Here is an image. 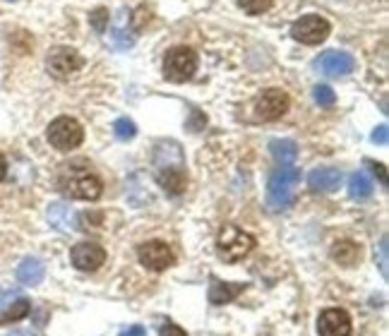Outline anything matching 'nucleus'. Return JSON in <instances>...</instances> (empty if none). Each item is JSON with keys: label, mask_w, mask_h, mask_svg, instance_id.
Segmentation results:
<instances>
[{"label": "nucleus", "mask_w": 389, "mask_h": 336, "mask_svg": "<svg viewBox=\"0 0 389 336\" xmlns=\"http://www.w3.org/2000/svg\"><path fill=\"white\" fill-rule=\"evenodd\" d=\"M58 190L70 200H98L103 183L94 171L82 164H65L58 173Z\"/></svg>", "instance_id": "obj_1"}, {"label": "nucleus", "mask_w": 389, "mask_h": 336, "mask_svg": "<svg viewBox=\"0 0 389 336\" xmlns=\"http://www.w3.org/2000/svg\"><path fill=\"white\" fill-rule=\"evenodd\" d=\"M300 183V171L293 166H283L272 173L269 183H267V200H269L272 209H286L295 202L293 188Z\"/></svg>", "instance_id": "obj_2"}, {"label": "nucleus", "mask_w": 389, "mask_h": 336, "mask_svg": "<svg viewBox=\"0 0 389 336\" xmlns=\"http://www.w3.org/2000/svg\"><path fill=\"white\" fill-rule=\"evenodd\" d=\"M255 247V235L238 226H224L217 238V252L224 262H238L245 254H250Z\"/></svg>", "instance_id": "obj_3"}, {"label": "nucleus", "mask_w": 389, "mask_h": 336, "mask_svg": "<svg viewBox=\"0 0 389 336\" xmlns=\"http://www.w3.org/2000/svg\"><path fill=\"white\" fill-rule=\"evenodd\" d=\"M197 53L188 46H176L171 49L164 58V77L168 82H188L190 77L197 72Z\"/></svg>", "instance_id": "obj_4"}, {"label": "nucleus", "mask_w": 389, "mask_h": 336, "mask_svg": "<svg viewBox=\"0 0 389 336\" xmlns=\"http://www.w3.org/2000/svg\"><path fill=\"white\" fill-rule=\"evenodd\" d=\"M46 137H49V142L53 144L56 149H60V152H70V149H77L79 144H82L84 130L75 118L63 115V118H56L53 123L49 125Z\"/></svg>", "instance_id": "obj_5"}, {"label": "nucleus", "mask_w": 389, "mask_h": 336, "mask_svg": "<svg viewBox=\"0 0 389 336\" xmlns=\"http://www.w3.org/2000/svg\"><path fill=\"white\" fill-rule=\"evenodd\" d=\"M329 32H332V27H329V22L320 15H305V17H300L298 22H293V27H291V37L305 46L322 44L324 39L329 37Z\"/></svg>", "instance_id": "obj_6"}, {"label": "nucleus", "mask_w": 389, "mask_h": 336, "mask_svg": "<svg viewBox=\"0 0 389 336\" xmlns=\"http://www.w3.org/2000/svg\"><path fill=\"white\" fill-rule=\"evenodd\" d=\"M288 106H291V101H288L286 91L267 89L264 94L257 98V103H255V115H257L260 120L272 123V120H279L281 115H286Z\"/></svg>", "instance_id": "obj_7"}, {"label": "nucleus", "mask_w": 389, "mask_h": 336, "mask_svg": "<svg viewBox=\"0 0 389 336\" xmlns=\"http://www.w3.org/2000/svg\"><path fill=\"white\" fill-rule=\"evenodd\" d=\"M137 257L149 271H164L173 264V259H176L173 257V250L164 240H149V243H144V245H139Z\"/></svg>", "instance_id": "obj_8"}, {"label": "nucleus", "mask_w": 389, "mask_h": 336, "mask_svg": "<svg viewBox=\"0 0 389 336\" xmlns=\"http://www.w3.org/2000/svg\"><path fill=\"white\" fill-rule=\"evenodd\" d=\"M49 72L53 75L56 79H68L72 72H77L82 67V58H79L77 51L72 49H53L49 53Z\"/></svg>", "instance_id": "obj_9"}, {"label": "nucleus", "mask_w": 389, "mask_h": 336, "mask_svg": "<svg viewBox=\"0 0 389 336\" xmlns=\"http://www.w3.org/2000/svg\"><path fill=\"white\" fill-rule=\"evenodd\" d=\"M70 259L79 271H96L106 262V250L96 243H77L70 252Z\"/></svg>", "instance_id": "obj_10"}, {"label": "nucleus", "mask_w": 389, "mask_h": 336, "mask_svg": "<svg viewBox=\"0 0 389 336\" xmlns=\"http://www.w3.org/2000/svg\"><path fill=\"white\" fill-rule=\"evenodd\" d=\"M317 334L320 336H351V317L346 310L329 308L317 320Z\"/></svg>", "instance_id": "obj_11"}, {"label": "nucleus", "mask_w": 389, "mask_h": 336, "mask_svg": "<svg viewBox=\"0 0 389 336\" xmlns=\"http://www.w3.org/2000/svg\"><path fill=\"white\" fill-rule=\"evenodd\" d=\"M317 67L327 77H346V75L356 70V60H353L351 53H344V51H327V53L320 56Z\"/></svg>", "instance_id": "obj_12"}, {"label": "nucleus", "mask_w": 389, "mask_h": 336, "mask_svg": "<svg viewBox=\"0 0 389 336\" xmlns=\"http://www.w3.org/2000/svg\"><path fill=\"white\" fill-rule=\"evenodd\" d=\"M183 152L176 142H159L154 152V168L166 171V168H183Z\"/></svg>", "instance_id": "obj_13"}, {"label": "nucleus", "mask_w": 389, "mask_h": 336, "mask_svg": "<svg viewBox=\"0 0 389 336\" xmlns=\"http://www.w3.org/2000/svg\"><path fill=\"white\" fill-rule=\"evenodd\" d=\"M307 185L315 193H334L341 185V171L339 168H315L307 176Z\"/></svg>", "instance_id": "obj_14"}, {"label": "nucleus", "mask_w": 389, "mask_h": 336, "mask_svg": "<svg viewBox=\"0 0 389 336\" xmlns=\"http://www.w3.org/2000/svg\"><path fill=\"white\" fill-rule=\"evenodd\" d=\"M44 276H46V269L42 259L37 257L22 259L20 266H17V279H20V283H25V286H39L44 281Z\"/></svg>", "instance_id": "obj_15"}, {"label": "nucleus", "mask_w": 389, "mask_h": 336, "mask_svg": "<svg viewBox=\"0 0 389 336\" xmlns=\"http://www.w3.org/2000/svg\"><path fill=\"white\" fill-rule=\"evenodd\" d=\"M243 283H224L212 279V286H209V303L214 305H226L236 298L238 293H243Z\"/></svg>", "instance_id": "obj_16"}, {"label": "nucleus", "mask_w": 389, "mask_h": 336, "mask_svg": "<svg viewBox=\"0 0 389 336\" xmlns=\"http://www.w3.org/2000/svg\"><path fill=\"white\" fill-rule=\"evenodd\" d=\"M156 181H159L161 188H166L171 195H181L188 185V178H185L183 168H166V171H156Z\"/></svg>", "instance_id": "obj_17"}, {"label": "nucleus", "mask_w": 389, "mask_h": 336, "mask_svg": "<svg viewBox=\"0 0 389 336\" xmlns=\"http://www.w3.org/2000/svg\"><path fill=\"white\" fill-rule=\"evenodd\" d=\"M361 245L356 240H336L334 247H332V257L336 259L339 264L344 266H353L361 259Z\"/></svg>", "instance_id": "obj_18"}, {"label": "nucleus", "mask_w": 389, "mask_h": 336, "mask_svg": "<svg viewBox=\"0 0 389 336\" xmlns=\"http://www.w3.org/2000/svg\"><path fill=\"white\" fill-rule=\"evenodd\" d=\"M269 152L281 166H291L295 161V156H298V144L293 140H272Z\"/></svg>", "instance_id": "obj_19"}, {"label": "nucleus", "mask_w": 389, "mask_h": 336, "mask_svg": "<svg viewBox=\"0 0 389 336\" xmlns=\"http://www.w3.org/2000/svg\"><path fill=\"white\" fill-rule=\"evenodd\" d=\"M373 193H375V185L363 171L353 173V176L348 178V195H351L353 200H368Z\"/></svg>", "instance_id": "obj_20"}, {"label": "nucleus", "mask_w": 389, "mask_h": 336, "mask_svg": "<svg viewBox=\"0 0 389 336\" xmlns=\"http://www.w3.org/2000/svg\"><path fill=\"white\" fill-rule=\"evenodd\" d=\"M49 221L60 231H70L75 228V214L72 209H68L65 205H51L49 209Z\"/></svg>", "instance_id": "obj_21"}, {"label": "nucleus", "mask_w": 389, "mask_h": 336, "mask_svg": "<svg viewBox=\"0 0 389 336\" xmlns=\"http://www.w3.org/2000/svg\"><path fill=\"white\" fill-rule=\"evenodd\" d=\"M29 310H32V303H29L27 298H17L8 310L0 312V324L5 327V324H13V322L25 320V317L29 315Z\"/></svg>", "instance_id": "obj_22"}, {"label": "nucleus", "mask_w": 389, "mask_h": 336, "mask_svg": "<svg viewBox=\"0 0 389 336\" xmlns=\"http://www.w3.org/2000/svg\"><path fill=\"white\" fill-rule=\"evenodd\" d=\"M113 132H115V137H118L120 142H127V140H132V137L137 135V125L132 123L130 118H118L113 123Z\"/></svg>", "instance_id": "obj_23"}, {"label": "nucleus", "mask_w": 389, "mask_h": 336, "mask_svg": "<svg viewBox=\"0 0 389 336\" xmlns=\"http://www.w3.org/2000/svg\"><path fill=\"white\" fill-rule=\"evenodd\" d=\"M111 39H113V44L118 46L120 51L130 49V46L135 44V37H130V32H125L123 22H118V25L113 27V34H111Z\"/></svg>", "instance_id": "obj_24"}, {"label": "nucleus", "mask_w": 389, "mask_h": 336, "mask_svg": "<svg viewBox=\"0 0 389 336\" xmlns=\"http://www.w3.org/2000/svg\"><path fill=\"white\" fill-rule=\"evenodd\" d=\"M272 3H274V0H238V5H241L248 15H262L272 8Z\"/></svg>", "instance_id": "obj_25"}, {"label": "nucleus", "mask_w": 389, "mask_h": 336, "mask_svg": "<svg viewBox=\"0 0 389 336\" xmlns=\"http://www.w3.org/2000/svg\"><path fill=\"white\" fill-rule=\"evenodd\" d=\"M315 101L320 103V106H324V108L334 106V101H336L334 89H332V86H327V84L315 86Z\"/></svg>", "instance_id": "obj_26"}, {"label": "nucleus", "mask_w": 389, "mask_h": 336, "mask_svg": "<svg viewBox=\"0 0 389 336\" xmlns=\"http://www.w3.org/2000/svg\"><path fill=\"white\" fill-rule=\"evenodd\" d=\"M159 334H161V336H188V334H185V329H183V327H178L176 322H166V324H161Z\"/></svg>", "instance_id": "obj_27"}, {"label": "nucleus", "mask_w": 389, "mask_h": 336, "mask_svg": "<svg viewBox=\"0 0 389 336\" xmlns=\"http://www.w3.org/2000/svg\"><path fill=\"white\" fill-rule=\"evenodd\" d=\"M106 22H108V13L103 8H98L94 15H91V25H94L96 32H103L106 29Z\"/></svg>", "instance_id": "obj_28"}, {"label": "nucleus", "mask_w": 389, "mask_h": 336, "mask_svg": "<svg viewBox=\"0 0 389 336\" xmlns=\"http://www.w3.org/2000/svg\"><path fill=\"white\" fill-rule=\"evenodd\" d=\"M380 269H382V276H387V238H382V245H380Z\"/></svg>", "instance_id": "obj_29"}, {"label": "nucleus", "mask_w": 389, "mask_h": 336, "mask_svg": "<svg viewBox=\"0 0 389 336\" xmlns=\"http://www.w3.org/2000/svg\"><path fill=\"white\" fill-rule=\"evenodd\" d=\"M373 142L375 144H387V125H380L373 132Z\"/></svg>", "instance_id": "obj_30"}, {"label": "nucleus", "mask_w": 389, "mask_h": 336, "mask_svg": "<svg viewBox=\"0 0 389 336\" xmlns=\"http://www.w3.org/2000/svg\"><path fill=\"white\" fill-rule=\"evenodd\" d=\"M368 166L373 168V173H375V176H380L382 185H387V173H385V166H382V164H375V161H368Z\"/></svg>", "instance_id": "obj_31"}, {"label": "nucleus", "mask_w": 389, "mask_h": 336, "mask_svg": "<svg viewBox=\"0 0 389 336\" xmlns=\"http://www.w3.org/2000/svg\"><path fill=\"white\" fill-rule=\"evenodd\" d=\"M120 336H147V329L135 324V327H127L125 332H120Z\"/></svg>", "instance_id": "obj_32"}, {"label": "nucleus", "mask_w": 389, "mask_h": 336, "mask_svg": "<svg viewBox=\"0 0 389 336\" xmlns=\"http://www.w3.org/2000/svg\"><path fill=\"white\" fill-rule=\"evenodd\" d=\"M5 176H8V161H5V156L0 154V183L5 181Z\"/></svg>", "instance_id": "obj_33"}, {"label": "nucleus", "mask_w": 389, "mask_h": 336, "mask_svg": "<svg viewBox=\"0 0 389 336\" xmlns=\"http://www.w3.org/2000/svg\"><path fill=\"white\" fill-rule=\"evenodd\" d=\"M10 3H15V0H10Z\"/></svg>", "instance_id": "obj_34"}]
</instances>
